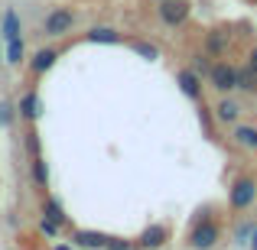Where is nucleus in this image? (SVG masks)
Segmentation results:
<instances>
[{
	"label": "nucleus",
	"instance_id": "9d476101",
	"mask_svg": "<svg viewBox=\"0 0 257 250\" xmlns=\"http://www.w3.org/2000/svg\"><path fill=\"white\" fill-rule=\"evenodd\" d=\"M56 52L52 49H43V52H36V59H33V72H46V69H52L56 65Z\"/></svg>",
	"mask_w": 257,
	"mask_h": 250
},
{
	"label": "nucleus",
	"instance_id": "423d86ee",
	"mask_svg": "<svg viewBox=\"0 0 257 250\" xmlns=\"http://www.w3.org/2000/svg\"><path fill=\"white\" fill-rule=\"evenodd\" d=\"M179 85H182V91H186V94H189L192 101H199V98H202L199 75H195V72H179Z\"/></svg>",
	"mask_w": 257,
	"mask_h": 250
},
{
	"label": "nucleus",
	"instance_id": "6e6552de",
	"mask_svg": "<svg viewBox=\"0 0 257 250\" xmlns=\"http://www.w3.org/2000/svg\"><path fill=\"white\" fill-rule=\"evenodd\" d=\"M75 240L82 247H107V237H104V234H98V231H78Z\"/></svg>",
	"mask_w": 257,
	"mask_h": 250
},
{
	"label": "nucleus",
	"instance_id": "b1692460",
	"mask_svg": "<svg viewBox=\"0 0 257 250\" xmlns=\"http://www.w3.org/2000/svg\"><path fill=\"white\" fill-rule=\"evenodd\" d=\"M251 250H257V227H254V240H251Z\"/></svg>",
	"mask_w": 257,
	"mask_h": 250
},
{
	"label": "nucleus",
	"instance_id": "412c9836",
	"mask_svg": "<svg viewBox=\"0 0 257 250\" xmlns=\"http://www.w3.org/2000/svg\"><path fill=\"white\" fill-rule=\"evenodd\" d=\"M13 120V107L10 104H0V124H10Z\"/></svg>",
	"mask_w": 257,
	"mask_h": 250
},
{
	"label": "nucleus",
	"instance_id": "5701e85b",
	"mask_svg": "<svg viewBox=\"0 0 257 250\" xmlns=\"http://www.w3.org/2000/svg\"><path fill=\"white\" fill-rule=\"evenodd\" d=\"M251 69H254V72H257V49H254V52H251Z\"/></svg>",
	"mask_w": 257,
	"mask_h": 250
},
{
	"label": "nucleus",
	"instance_id": "7ed1b4c3",
	"mask_svg": "<svg viewBox=\"0 0 257 250\" xmlns=\"http://www.w3.org/2000/svg\"><path fill=\"white\" fill-rule=\"evenodd\" d=\"M72 23H75L72 10H52L49 17H46V33H49V36H62V33L72 30Z\"/></svg>",
	"mask_w": 257,
	"mask_h": 250
},
{
	"label": "nucleus",
	"instance_id": "2eb2a0df",
	"mask_svg": "<svg viewBox=\"0 0 257 250\" xmlns=\"http://www.w3.org/2000/svg\"><path fill=\"white\" fill-rule=\"evenodd\" d=\"M254 82H257V72L247 65L244 72H238V88H244V91H254Z\"/></svg>",
	"mask_w": 257,
	"mask_h": 250
},
{
	"label": "nucleus",
	"instance_id": "f3484780",
	"mask_svg": "<svg viewBox=\"0 0 257 250\" xmlns=\"http://www.w3.org/2000/svg\"><path fill=\"white\" fill-rule=\"evenodd\" d=\"M43 211H46V218H49V221H56V224H62V221H65L62 208H59L56 201H46V208H43Z\"/></svg>",
	"mask_w": 257,
	"mask_h": 250
},
{
	"label": "nucleus",
	"instance_id": "f257e3e1",
	"mask_svg": "<svg viewBox=\"0 0 257 250\" xmlns=\"http://www.w3.org/2000/svg\"><path fill=\"white\" fill-rule=\"evenodd\" d=\"M160 17H163L166 26H179V23H186V17H189V4L186 0H163V4H160Z\"/></svg>",
	"mask_w": 257,
	"mask_h": 250
},
{
	"label": "nucleus",
	"instance_id": "ddd939ff",
	"mask_svg": "<svg viewBox=\"0 0 257 250\" xmlns=\"http://www.w3.org/2000/svg\"><path fill=\"white\" fill-rule=\"evenodd\" d=\"M163 240H166V231H163V227H147L144 237H140V244H144V247H160Z\"/></svg>",
	"mask_w": 257,
	"mask_h": 250
},
{
	"label": "nucleus",
	"instance_id": "aec40b11",
	"mask_svg": "<svg viewBox=\"0 0 257 250\" xmlns=\"http://www.w3.org/2000/svg\"><path fill=\"white\" fill-rule=\"evenodd\" d=\"M208 49H212V52H221V49H225V36L212 33V36H208Z\"/></svg>",
	"mask_w": 257,
	"mask_h": 250
},
{
	"label": "nucleus",
	"instance_id": "4468645a",
	"mask_svg": "<svg viewBox=\"0 0 257 250\" xmlns=\"http://www.w3.org/2000/svg\"><path fill=\"white\" fill-rule=\"evenodd\" d=\"M23 59V39H7V62L17 65Z\"/></svg>",
	"mask_w": 257,
	"mask_h": 250
},
{
	"label": "nucleus",
	"instance_id": "6ab92c4d",
	"mask_svg": "<svg viewBox=\"0 0 257 250\" xmlns=\"http://www.w3.org/2000/svg\"><path fill=\"white\" fill-rule=\"evenodd\" d=\"M134 49H137L144 59H157V56H160V52H157V46H150V43H137Z\"/></svg>",
	"mask_w": 257,
	"mask_h": 250
},
{
	"label": "nucleus",
	"instance_id": "a878e982",
	"mask_svg": "<svg viewBox=\"0 0 257 250\" xmlns=\"http://www.w3.org/2000/svg\"><path fill=\"white\" fill-rule=\"evenodd\" d=\"M59 250H69V247H59Z\"/></svg>",
	"mask_w": 257,
	"mask_h": 250
},
{
	"label": "nucleus",
	"instance_id": "dca6fc26",
	"mask_svg": "<svg viewBox=\"0 0 257 250\" xmlns=\"http://www.w3.org/2000/svg\"><path fill=\"white\" fill-rule=\"evenodd\" d=\"M218 117L221 120H234L238 117V104H234V101H221L218 104Z\"/></svg>",
	"mask_w": 257,
	"mask_h": 250
},
{
	"label": "nucleus",
	"instance_id": "f03ea898",
	"mask_svg": "<svg viewBox=\"0 0 257 250\" xmlns=\"http://www.w3.org/2000/svg\"><path fill=\"white\" fill-rule=\"evenodd\" d=\"M212 85L218 88V91H231V88H238V72L231 69L228 62H218V65H212Z\"/></svg>",
	"mask_w": 257,
	"mask_h": 250
},
{
	"label": "nucleus",
	"instance_id": "1a4fd4ad",
	"mask_svg": "<svg viewBox=\"0 0 257 250\" xmlns=\"http://www.w3.org/2000/svg\"><path fill=\"white\" fill-rule=\"evenodd\" d=\"M4 36L7 39H20V17H17V10L4 13Z\"/></svg>",
	"mask_w": 257,
	"mask_h": 250
},
{
	"label": "nucleus",
	"instance_id": "4be33fe9",
	"mask_svg": "<svg viewBox=\"0 0 257 250\" xmlns=\"http://www.w3.org/2000/svg\"><path fill=\"white\" fill-rule=\"evenodd\" d=\"M107 250H131V244H120V240H107Z\"/></svg>",
	"mask_w": 257,
	"mask_h": 250
},
{
	"label": "nucleus",
	"instance_id": "9b49d317",
	"mask_svg": "<svg viewBox=\"0 0 257 250\" xmlns=\"http://www.w3.org/2000/svg\"><path fill=\"white\" fill-rule=\"evenodd\" d=\"M234 140H238L241 146H247V150H257V130L254 127H238V130H234Z\"/></svg>",
	"mask_w": 257,
	"mask_h": 250
},
{
	"label": "nucleus",
	"instance_id": "39448f33",
	"mask_svg": "<svg viewBox=\"0 0 257 250\" xmlns=\"http://www.w3.org/2000/svg\"><path fill=\"white\" fill-rule=\"evenodd\" d=\"M215 240H218V227L215 224H199L192 231V237H189V244H192L195 250H212Z\"/></svg>",
	"mask_w": 257,
	"mask_h": 250
},
{
	"label": "nucleus",
	"instance_id": "20e7f679",
	"mask_svg": "<svg viewBox=\"0 0 257 250\" xmlns=\"http://www.w3.org/2000/svg\"><path fill=\"white\" fill-rule=\"evenodd\" d=\"M254 195H257L254 179H238L231 188V208H247L254 201Z\"/></svg>",
	"mask_w": 257,
	"mask_h": 250
},
{
	"label": "nucleus",
	"instance_id": "0eeeda50",
	"mask_svg": "<svg viewBox=\"0 0 257 250\" xmlns=\"http://www.w3.org/2000/svg\"><path fill=\"white\" fill-rule=\"evenodd\" d=\"M20 114L23 117H39V94L36 91H30V94H23V101H20Z\"/></svg>",
	"mask_w": 257,
	"mask_h": 250
},
{
	"label": "nucleus",
	"instance_id": "a211bd4d",
	"mask_svg": "<svg viewBox=\"0 0 257 250\" xmlns=\"http://www.w3.org/2000/svg\"><path fill=\"white\" fill-rule=\"evenodd\" d=\"M33 175H36V182H39V185H46V179H49V175H46V163H43V159H33Z\"/></svg>",
	"mask_w": 257,
	"mask_h": 250
},
{
	"label": "nucleus",
	"instance_id": "f8f14e48",
	"mask_svg": "<svg viewBox=\"0 0 257 250\" xmlns=\"http://www.w3.org/2000/svg\"><path fill=\"white\" fill-rule=\"evenodd\" d=\"M88 43H120V36L114 30H107V26H98V30L88 33Z\"/></svg>",
	"mask_w": 257,
	"mask_h": 250
},
{
	"label": "nucleus",
	"instance_id": "393cba45",
	"mask_svg": "<svg viewBox=\"0 0 257 250\" xmlns=\"http://www.w3.org/2000/svg\"><path fill=\"white\" fill-rule=\"evenodd\" d=\"M0 62H4V52H0Z\"/></svg>",
	"mask_w": 257,
	"mask_h": 250
}]
</instances>
